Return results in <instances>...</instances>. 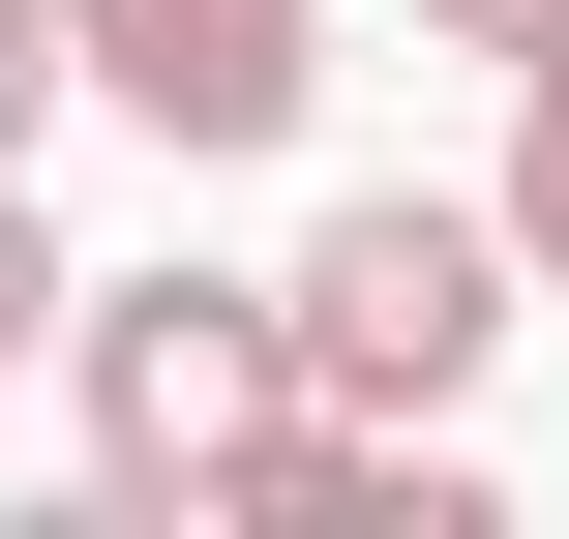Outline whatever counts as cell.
I'll return each instance as SVG.
<instances>
[{"instance_id": "cell-1", "label": "cell", "mask_w": 569, "mask_h": 539, "mask_svg": "<svg viewBox=\"0 0 569 539\" xmlns=\"http://www.w3.org/2000/svg\"><path fill=\"white\" fill-rule=\"evenodd\" d=\"M270 330H300V390H330V420H480V360L540 330V270H510V210H450V180H360V210H300Z\"/></svg>"}, {"instance_id": "cell-2", "label": "cell", "mask_w": 569, "mask_h": 539, "mask_svg": "<svg viewBox=\"0 0 569 539\" xmlns=\"http://www.w3.org/2000/svg\"><path fill=\"white\" fill-rule=\"evenodd\" d=\"M270 420H300L270 270H90V300H60V450H90L120 510H240Z\"/></svg>"}, {"instance_id": "cell-3", "label": "cell", "mask_w": 569, "mask_h": 539, "mask_svg": "<svg viewBox=\"0 0 569 539\" xmlns=\"http://www.w3.org/2000/svg\"><path fill=\"white\" fill-rule=\"evenodd\" d=\"M60 60H90V120H150L180 180H240V150H300L330 0H60Z\"/></svg>"}, {"instance_id": "cell-4", "label": "cell", "mask_w": 569, "mask_h": 539, "mask_svg": "<svg viewBox=\"0 0 569 539\" xmlns=\"http://www.w3.org/2000/svg\"><path fill=\"white\" fill-rule=\"evenodd\" d=\"M480 210H510V270H540V300H569V30H540V60H510V180H480Z\"/></svg>"}, {"instance_id": "cell-5", "label": "cell", "mask_w": 569, "mask_h": 539, "mask_svg": "<svg viewBox=\"0 0 569 539\" xmlns=\"http://www.w3.org/2000/svg\"><path fill=\"white\" fill-rule=\"evenodd\" d=\"M60 300H90V270H60V210H30V150H0V390H60Z\"/></svg>"}, {"instance_id": "cell-6", "label": "cell", "mask_w": 569, "mask_h": 539, "mask_svg": "<svg viewBox=\"0 0 569 539\" xmlns=\"http://www.w3.org/2000/svg\"><path fill=\"white\" fill-rule=\"evenodd\" d=\"M90 120V60H60V0H0V150H60Z\"/></svg>"}, {"instance_id": "cell-7", "label": "cell", "mask_w": 569, "mask_h": 539, "mask_svg": "<svg viewBox=\"0 0 569 539\" xmlns=\"http://www.w3.org/2000/svg\"><path fill=\"white\" fill-rule=\"evenodd\" d=\"M420 30H450V60H540V30H569V0H420Z\"/></svg>"}]
</instances>
